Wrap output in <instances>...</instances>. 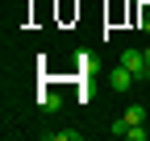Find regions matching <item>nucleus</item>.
<instances>
[{
	"label": "nucleus",
	"instance_id": "f257e3e1",
	"mask_svg": "<svg viewBox=\"0 0 150 141\" xmlns=\"http://www.w3.org/2000/svg\"><path fill=\"white\" fill-rule=\"evenodd\" d=\"M117 62H121L125 70H134L138 79H146V66H150V62H146V54H142V50H121V58H117Z\"/></svg>",
	"mask_w": 150,
	"mask_h": 141
},
{
	"label": "nucleus",
	"instance_id": "f03ea898",
	"mask_svg": "<svg viewBox=\"0 0 150 141\" xmlns=\"http://www.w3.org/2000/svg\"><path fill=\"white\" fill-rule=\"evenodd\" d=\"M134 79H138V75H134V70H125L121 62L108 70V87H112V91H129V87H134Z\"/></svg>",
	"mask_w": 150,
	"mask_h": 141
},
{
	"label": "nucleus",
	"instance_id": "7ed1b4c3",
	"mask_svg": "<svg viewBox=\"0 0 150 141\" xmlns=\"http://www.w3.org/2000/svg\"><path fill=\"white\" fill-rule=\"evenodd\" d=\"M59 91H42V96H38V108H42V112H59Z\"/></svg>",
	"mask_w": 150,
	"mask_h": 141
},
{
	"label": "nucleus",
	"instance_id": "20e7f679",
	"mask_svg": "<svg viewBox=\"0 0 150 141\" xmlns=\"http://www.w3.org/2000/svg\"><path fill=\"white\" fill-rule=\"evenodd\" d=\"M125 120H129V125H146V108H142V104H129V108H125Z\"/></svg>",
	"mask_w": 150,
	"mask_h": 141
},
{
	"label": "nucleus",
	"instance_id": "39448f33",
	"mask_svg": "<svg viewBox=\"0 0 150 141\" xmlns=\"http://www.w3.org/2000/svg\"><path fill=\"white\" fill-rule=\"evenodd\" d=\"M108 133H112V137H125V133H129V120H125V116H121V120H112Z\"/></svg>",
	"mask_w": 150,
	"mask_h": 141
},
{
	"label": "nucleus",
	"instance_id": "423d86ee",
	"mask_svg": "<svg viewBox=\"0 0 150 141\" xmlns=\"http://www.w3.org/2000/svg\"><path fill=\"white\" fill-rule=\"evenodd\" d=\"M125 137H129V141H146L150 133H146V125H129V133H125Z\"/></svg>",
	"mask_w": 150,
	"mask_h": 141
},
{
	"label": "nucleus",
	"instance_id": "0eeeda50",
	"mask_svg": "<svg viewBox=\"0 0 150 141\" xmlns=\"http://www.w3.org/2000/svg\"><path fill=\"white\" fill-rule=\"evenodd\" d=\"M54 141H79V129H59V133H54Z\"/></svg>",
	"mask_w": 150,
	"mask_h": 141
},
{
	"label": "nucleus",
	"instance_id": "6e6552de",
	"mask_svg": "<svg viewBox=\"0 0 150 141\" xmlns=\"http://www.w3.org/2000/svg\"><path fill=\"white\" fill-rule=\"evenodd\" d=\"M142 54H146V62H150V46H146V50H142Z\"/></svg>",
	"mask_w": 150,
	"mask_h": 141
},
{
	"label": "nucleus",
	"instance_id": "1a4fd4ad",
	"mask_svg": "<svg viewBox=\"0 0 150 141\" xmlns=\"http://www.w3.org/2000/svg\"><path fill=\"white\" fill-rule=\"evenodd\" d=\"M134 4H146V0H134Z\"/></svg>",
	"mask_w": 150,
	"mask_h": 141
},
{
	"label": "nucleus",
	"instance_id": "9d476101",
	"mask_svg": "<svg viewBox=\"0 0 150 141\" xmlns=\"http://www.w3.org/2000/svg\"><path fill=\"white\" fill-rule=\"evenodd\" d=\"M146 79H150V66H146Z\"/></svg>",
	"mask_w": 150,
	"mask_h": 141
}]
</instances>
